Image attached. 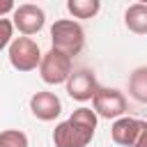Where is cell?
<instances>
[{"mask_svg": "<svg viewBox=\"0 0 147 147\" xmlns=\"http://www.w3.org/2000/svg\"><path fill=\"white\" fill-rule=\"evenodd\" d=\"M96 113L92 108H76L69 119L60 122L53 131L55 147H87L94 138Z\"/></svg>", "mask_w": 147, "mask_h": 147, "instance_id": "6da1fadb", "label": "cell"}, {"mask_svg": "<svg viewBox=\"0 0 147 147\" xmlns=\"http://www.w3.org/2000/svg\"><path fill=\"white\" fill-rule=\"evenodd\" d=\"M51 41H53V51H60V53L74 57L83 51L85 32H83L80 23H76L71 18H60L51 28Z\"/></svg>", "mask_w": 147, "mask_h": 147, "instance_id": "7a4b0ae2", "label": "cell"}, {"mask_svg": "<svg viewBox=\"0 0 147 147\" xmlns=\"http://www.w3.org/2000/svg\"><path fill=\"white\" fill-rule=\"evenodd\" d=\"M9 62L16 71H32L41 62V51L30 37H16L9 44Z\"/></svg>", "mask_w": 147, "mask_h": 147, "instance_id": "3957f363", "label": "cell"}, {"mask_svg": "<svg viewBox=\"0 0 147 147\" xmlns=\"http://www.w3.org/2000/svg\"><path fill=\"white\" fill-rule=\"evenodd\" d=\"M39 74L41 80L48 85H57V83H67V78L71 76V57L60 53V51H48L41 55L39 62Z\"/></svg>", "mask_w": 147, "mask_h": 147, "instance_id": "277c9868", "label": "cell"}, {"mask_svg": "<svg viewBox=\"0 0 147 147\" xmlns=\"http://www.w3.org/2000/svg\"><path fill=\"white\" fill-rule=\"evenodd\" d=\"M92 106L94 113L103 119H119L126 113V99L119 90H110V87H99L96 94L92 96Z\"/></svg>", "mask_w": 147, "mask_h": 147, "instance_id": "5b68a950", "label": "cell"}, {"mask_svg": "<svg viewBox=\"0 0 147 147\" xmlns=\"http://www.w3.org/2000/svg\"><path fill=\"white\" fill-rule=\"evenodd\" d=\"M46 23V14L41 7L37 5H18L14 7V16H11V25L18 28L21 34H37Z\"/></svg>", "mask_w": 147, "mask_h": 147, "instance_id": "8992f818", "label": "cell"}, {"mask_svg": "<svg viewBox=\"0 0 147 147\" xmlns=\"http://www.w3.org/2000/svg\"><path fill=\"white\" fill-rule=\"evenodd\" d=\"M99 90V83L90 69H78L67 78V94L76 101H90Z\"/></svg>", "mask_w": 147, "mask_h": 147, "instance_id": "52a82bcc", "label": "cell"}, {"mask_svg": "<svg viewBox=\"0 0 147 147\" xmlns=\"http://www.w3.org/2000/svg\"><path fill=\"white\" fill-rule=\"evenodd\" d=\"M30 110H32V115L37 119L51 122V119H55L62 113V103H60V99L53 92H37L30 99Z\"/></svg>", "mask_w": 147, "mask_h": 147, "instance_id": "ba28073f", "label": "cell"}, {"mask_svg": "<svg viewBox=\"0 0 147 147\" xmlns=\"http://www.w3.org/2000/svg\"><path fill=\"white\" fill-rule=\"evenodd\" d=\"M140 119H133V117H119L115 119V124L110 126V136L117 145H124V147H133L138 133H140Z\"/></svg>", "mask_w": 147, "mask_h": 147, "instance_id": "9c48e42d", "label": "cell"}, {"mask_svg": "<svg viewBox=\"0 0 147 147\" xmlns=\"http://www.w3.org/2000/svg\"><path fill=\"white\" fill-rule=\"evenodd\" d=\"M124 23L133 34H147V5H129V9L124 11Z\"/></svg>", "mask_w": 147, "mask_h": 147, "instance_id": "30bf717a", "label": "cell"}, {"mask_svg": "<svg viewBox=\"0 0 147 147\" xmlns=\"http://www.w3.org/2000/svg\"><path fill=\"white\" fill-rule=\"evenodd\" d=\"M129 92L136 101L147 103V67H138L129 76Z\"/></svg>", "mask_w": 147, "mask_h": 147, "instance_id": "8fae6325", "label": "cell"}, {"mask_svg": "<svg viewBox=\"0 0 147 147\" xmlns=\"http://www.w3.org/2000/svg\"><path fill=\"white\" fill-rule=\"evenodd\" d=\"M67 9L74 18H92L101 9V2L99 0H69Z\"/></svg>", "mask_w": 147, "mask_h": 147, "instance_id": "7c38bea8", "label": "cell"}, {"mask_svg": "<svg viewBox=\"0 0 147 147\" xmlns=\"http://www.w3.org/2000/svg\"><path fill=\"white\" fill-rule=\"evenodd\" d=\"M0 147H28V136L18 129H7L0 133Z\"/></svg>", "mask_w": 147, "mask_h": 147, "instance_id": "4fadbf2b", "label": "cell"}, {"mask_svg": "<svg viewBox=\"0 0 147 147\" xmlns=\"http://www.w3.org/2000/svg\"><path fill=\"white\" fill-rule=\"evenodd\" d=\"M11 30H14L11 21L9 18H0V51L11 41Z\"/></svg>", "mask_w": 147, "mask_h": 147, "instance_id": "5bb4252c", "label": "cell"}, {"mask_svg": "<svg viewBox=\"0 0 147 147\" xmlns=\"http://www.w3.org/2000/svg\"><path fill=\"white\" fill-rule=\"evenodd\" d=\"M133 147H147V122H142V124H140V133H138V138H136Z\"/></svg>", "mask_w": 147, "mask_h": 147, "instance_id": "9a60e30c", "label": "cell"}, {"mask_svg": "<svg viewBox=\"0 0 147 147\" xmlns=\"http://www.w3.org/2000/svg\"><path fill=\"white\" fill-rule=\"evenodd\" d=\"M7 11H14V2H11V0H0V18H2Z\"/></svg>", "mask_w": 147, "mask_h": 147, "instance_id": "2e32d148", "label": "cell"}]
</instances>
